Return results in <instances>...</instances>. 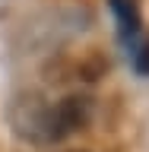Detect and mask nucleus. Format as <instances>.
Masks as SVG:
<instances>
[{
  "label": "nucleus",
  "instance_id": "1",
  "mask_svg": "<svg viewBox=\"0 0 149 152\" xmlns=\"http://www.w3.org/2000/svg\"><path fill=\"white\" fill-rule=\"evenodd\" d=\"M92 121V98L67 95L60 102L48 104L41 98H26L13 108V127L22 140L35 142H57L70 133L83 130Z\"/></svg>",
  "mask_w": 149,
  "mask_h": 152
},
{
  "label": "nucleus",
  "instance_id": "2",
  "mask_svg": "<svg viewBox=\"0 0 149 152\" xmlns=\"http://www.w3.org/2000/svg\"><path fill=\"white\" fill-rule=\"evenodd\" d=\"M111 13L117 19V35L121 41H137L140 38V10L133 0H108Z\"/></svg>",
  "mask_w": 149,
  "mask_h": 152
},
{
  "label": "nucleus",
  "instance_id": "3",
  "mask_svg": "<svg viewBox=\"0 0 149 152\" xmlns=\"http://www.w3.org/2000/svg\"><path fill=\"white\" fill-rule=\"evenodd\" d=\"M133 66H137L143 76H149V41H143V45L133 51Z\"/></svg>",
  "mask_w": 149,
  "mask_h": 152
}]
</instances>
